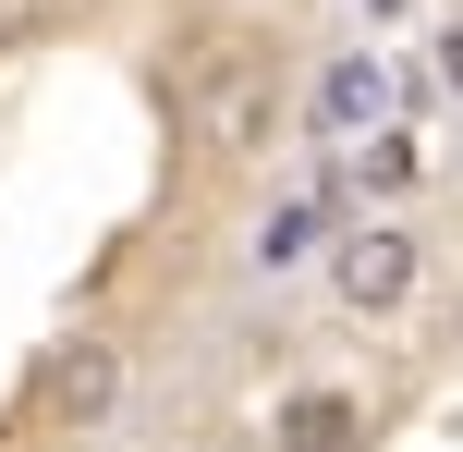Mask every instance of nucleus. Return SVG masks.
Returning a JSON list of instances; mask_svg holds the SVG:
<instances>
[{
    "label": "nucleus",
    "instance_id": "1a4fd4ad",
    "mask_svg": "<svg viewBox=\"0 0 463 452\" xmlns=\"http://www.w3.org/2000/svg\"><path fill=\"white\" fill-rule=\"evenodd\" d=\"M354 13H402V0H354Z\"/></svg>",
    "mask_w": 463,
    "mask_h": 452
},
{
    "label": "nucleus",
    "instance_id": "9d476101",
    "mask_svg": "<svg viewBox=\"0 0 463 452\" xmlns=\"http://www.w3.org/2000/svg\"><path fill=\"white\" fill-rule=\"evenodd\" d=\"M451 342H463V306H451Z\"/></svg>",
    "mask_w": 463,
    "mask_h": 452
},
{
    "label": "nucleus",
    "instance_id": "39448f33",
    "mask_svg": "<svg viewBox=\"0 0 463 452\" xmlns=\"http://www.w3.org/2000/svg\"><path fill=\"white\" fill-rule=\"evenodd\" d=\"M354 184H378V196H415V184H427V147L402 135V122H378V135H366V159H354Z\"/></svg>",
    "mask_w": 463,
    "mask_h": 452
},
{
    "label": "nucleus",
    "instance_id": "6e6552de",
    "mask_svg": "<svg viewBox=\"0 0 463 452\" xmlns=\"http://www.w3.org/2000/svg\"><path fill=\"white\" fill-rule=\"evenodd\" d=\"M439 86L463 98V24H451V37H439Z\"/></svg>",
    "mask_w": 463,
    "mask_h": 452
},
{
    "label": "nucleus",
    "instance_id": "f03ea898",
    "mask_svg": "<svg viewBox=\"0 0 463 452\" xmlns=\"http://www.w3.org/2000/svg\"><path fill=\"white\" fill-rule=\"evenodd\" d=\"M329 293H342L354 318H391L402 293H415V233H391V220L342 233V257H329Z\"/></svg>",
    "mask_w": 463,
    "mask_h": 452
},
{
    "label": "nucleus",
    "instance_id": "7ed1b4c3",
    "mask_svg": "<svg viewBox=\"0 0 463 452\" xmlns=\"http://www.w3.org/2000/svg\"><path fill=\"white\" fill-rule=\"evenodd\" d=\"M391 122V62L378 49H354V62L317 73V135H378Z\"/></svg>",
    "mask_w": 463,
    "mask_h": 452
},
{
    "label": "nucleus",
    "instance_id": "20e7f679",
    "mask_svg": "<svg viewBox=\"0 0 463 452\" xmlns=\"http://www.w3.org/2000/svg\"><path fill=\"white\" fill-rule=\"evenodd\" d=\"M366 440V404L354 391H293L280 404V452H354Z\"/></svg>",
    "mask_w": 463,
    "mask_h": 452
},
{
    "label": "nucleus",
    "instance_id": "0eeeda50",
    "mask_svg": "<svg viewBox=\"0 0 463 452\" xmlns=\"http://www.w3.org/2000/svg\"><path fill=\"white\" fill-rule=\"evenodd\" d=\"M305 245H317V196H305V208H280L269 233H256V269H293Z\"/></svg>",
    "mask_w": 463,
    "mask_h": 452
},
{
    "label": "nucleus",
    "instance_id": "423d86ee",
    "mask_svg": "<svg viewBox=\"0 0 463 452\" xmlns=\"http://www.w3.org/2000/svg\"><path fill=\"white\" fill-rule=\"evenodd\" d=\"M49 391H61V416H110V391H122V367L98 355V342H73V355H61V380H49Z\"/></svg>",
    "mask_w": 463,
    "mask_h": 452
},
{
    "label": "nucleus",
    "instance_id": "f257e3e1",
    "mask_svg": "<svg viewBox=\"0 0 463 452\" xmlns=\"http://www.w3.org/2000/svg\"><path fill=\"white\" fill-rule=\"evenodd\" d=\"M184 86H195V135H208V147H256V135H269V49L208 37Z\"/></svg>",
    "mask_w": 463,
    "mask_h": 452
}]
</instances>
